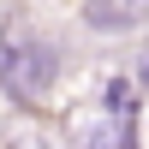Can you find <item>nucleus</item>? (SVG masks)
<instances>
[{"instance_id":"f257e3e1","label":"nucleus","mask_w":149,"mask_h":149,"mask_svg":"<svg viewBox=\"0 0 149 149\" xmlns=\"http://www.w3.org/2000/svg\"><path fill=\"white\" fill-rule=\"evenodd\" d=\"M54 78H60V48L48 42V36H36V30H24V36H12L6 48H0V90L12 95V102H42L48 90H54Z\"/></svg>"},{"instance_id":"7ed1b4c3","label":"nucleus","mask_w":149,"mask_h":149,"mask_svg":"<svg viewBox=\"0 0 149 149\" xmlns=\"http://www.w3.org/2000/svg\"><path fill=\"white\" fill-rule=\"evenodd\" d=\"M102 113H107V119H125V113H137V84L113 72V78L102 84Z\"/></svg>"},{"instance_id":"f03ea898","label":"nucleus","mask_w":149,"mask_h":149,"mask_svg":"<svg viewBox=\"0 0 149 149\" xmlns=\"http://www.w3.org/2000/svg\"><path fill=\"white\" fill-rule=\"evenodd\" d=\"M149 0H84V24L90 30H131L143 18Z\"/></svg>"},{"instance_id":"20e7f679","label":"nucleus","mask_w":149,"mask_h":149,"mask_svg":"<svg viewBox=\"0 0 149 149\" xmlns=\"http://www.w3.org/2000/svg\"><path fill=\"white\" fill-rule=\"evenodd\" d=\"M131 84H143V90H149V60H143V72H137V78H131Z\"/></svg>"}]
</instances>
